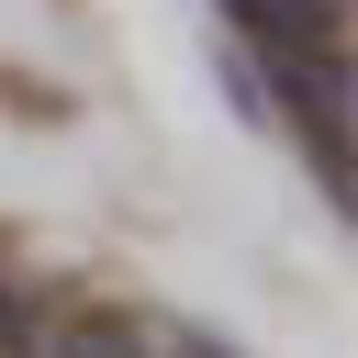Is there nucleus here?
Returning a JSON list of instances; mask_svg holds the SVG:
<instances>
[{"instance_id": "nucleus-3", "label": "nucleus", "mask_w": 358, "mask_h": 358, "mask_svg": "<svg viewBox=\"0 0 358 358\" xmlns=\"http://www.w3.org/2000/svg\"><path fill=\"white\" fill-rule=\"evenodd\" d=\"M0 358H45V324H34L11 291H0Z\"/></svg>"}, {"instance_id": "nucleus-1", "label": "nucleus", "mask_w": 358, "mask_h": 358, "mask_svg": "<svg viewBox=\"0 0 358 358\" xmlns=\"http://www.w3.org/2000/svg\"><path fill=\"white\" fill-rule=\"evenodd\" d=\"M235 22L268 45V67H302V56H336V0H235Z\"/></svg>"}, {"instance_id": "nucleus-2", "label": "nucleus", "mask_w": 358, "mask_h": 358, "mask_svg": "<svg viewBox=\"0 0 358 358\" xmlns=\"http://www.w3.org/2000/svg\"><path fill=\"white\" fill-rule=\"evenodd\" d=\"M45 358H157V347H145V336H134L123 313H78V324H67V336H56Z\"/></svg>"}]
</instances>
